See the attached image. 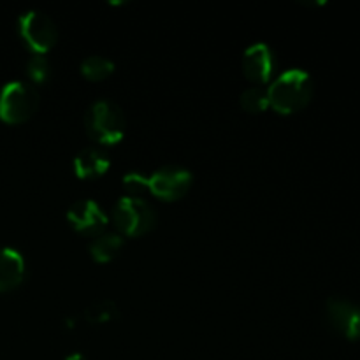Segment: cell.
<instances>
[{
    "label": "cell",
    "instance_id": "4",
    "mask_svg": "<svg viewBox=\"0 0 360 360\" xmlns=\"http://www.w3.org/2000/svg\"><path fill=\"white\" fill-rule=\"evenodd\" d=\"M39 108V91L25 81H9L0 90V120L6 123H23Z\"/></svg>",
    "mask_w": 360,
    "mask_h": 360
},
{
    "label": "cell",
    "instance_id": "3",
    "mask_svg": "<svg viewBox=\"0 0 360 360\" xmlns=\"http://www.w3.org/2000/svg\"><path fill=\"white\" fill-rule=\"evenodd\" d=\"M112 224L129 238L148 234L157 225V213L141 197H122L112 207Z\"/></svg>",
    "mask_w": 360,
    "mask_h": 360
},
{
    "label": "cell",
    "instance_id": "5",
    "mask_svg": "<svg viewBox=\"0 0 360 360\" xmlns=\"http://www.w3.org/2000/svg\"><path fill=\"white\" fill-rule=\"evenodd\" d=\"M20 35L34 55H44L58 41V27L46 13L30 9L20 16Z\"/></svg>",
    "mask_w": 360,
    "mask_h": 360
},
{
    "label": "cell",
    "instance_id": "6",
    "mask_svg": "<svg viewBox=\"0 0 360 360\" xmlns=\"http://www.w3.org/2000/svg\"><path fill=\"white\" fill-rule=\"evenodd\" d=\"M193 181L188 169L179 165H165L148 176V192L162 200H178L186 195Z\"/></svg>",
    "mask_w": 360,
    "mask_h": 360
},
{
    "label": "cell",
    "instance_id": "2",
    "mask_svg": "<svg viewBox=\"0 0 360 360\" xmlns=\"http://www.w3.org/2000/svg\"><path fill=\"white\" fill-rule=\"evenodd\" d=\"M84 129L101 144H116L123 139L127 118L123 109L109 98H98L84 112Z\"/></svg>",
    "mask_w": 360,
    "mask_h": 360
},
{
    "label": "cell",
    "instance_id": "11",
    "mask_svg": "<svg viewBox=\"0 0 360 360\" xmlns=\"http://www.w3.org/2000/svg\"><path fill=\"white\" fill-rule=\"evenodd\" d=\"M25 278V259L18 250L0 248V292H9L20 287Z\"/></svg>",
    "mask_w": 360,
    "mask_h": 360
},
{
    "label": "cell",
    "instance_id": "8",
    "mask_svg": "<svg viewBox=\"0 0 360 360\" xmlns=\"http://www.w3.org/2000/svg\"><path fill=\"white\" fill-rule=\"evenodd\" d=\"M67 220L74 231L84 236H98L108 225V214L101 204L91 199H79L67 210Z\"/></svg>",
    "mask_w": 360,
    "mask_h": 360
},
{
    "label": "cell",
    "instance_id": "7",
    "mask_svg": "<svg viewBox=\"0 0 360 360\" xmlns=\"http://www.w3.org/2000/svg\"><path fill=\"white\" fill-rule=\"evenodd\" d=\"M276 55L266 42H255L243 53V72L255 84H267L276 70Z\"/></svg>",
    "mask_w": 360,
    "mask_h": 360
},
{
    "label": "cell",
    "instance_id": "10",
    "mask_svg": "<svg viewBox=\"0 0 360 360\" xmlns=\"http://www.w3.org/2000/svg\"><path fill=\"white\" fill-rule=\"evenodd\" d=\"M111 167V158L108 151L98 146L83 148L74 158V171L81 179L101 178Z\"/></svg>",
    "mask_w": 360,
    "mask_h": 360
},
{
    "label": "cell",
    "instance_id": "9",
    "mask_svg": "<svg viewBox=\"0 0 360 360\" xmlns=\"http://www.w3.org/2000/svg\"><path fill=\"white\" fill-rule=\"evenodd\" d=\"M327 319L330 326L347 340L360 338V308L343 297H330L327 301Z\"/></svg>",
    "mask_w": 360,
    "mask_h": 360
},
{
    "label": "cell",
    "instance_id": "16",
    "mask_svg": "<svg viewBox=\"0 0 360 360\" xmlns=\"http://www.w3.org/2000/svg\"><path fill=\"white\" fill-rule=\"evenodd\" d=\"M27 74L32 83L42 84L51 76V65L44 55H34L27 62Z\"/></svg>",
    "mask_w": 360,
    "mask_h": 360
},
{
    "label": "cell",
    "instance_id": "17",
    "mask_svg": "<svg viewBox=\"0 0 360 360\" xmlns=\"http://www.w3.org/2000/svg\"><path fill=\"white\" fill-rule=\"evenodd\" d=\"M123 186L130 197H141V193L148 192V176L132 171L123 176Z\"/></svg>",
    "mask_w": 360,
    "mask_h": 360
},
{
    "label": "cell",
    "instance_id": "14",
    "mask_svg": "<svg viewBox=\"0 0 360 360\" xmlns=\"http://www.w3.org/2000/svg\"><path fill=\"white\" fill-rule=\"evenodd\" d=\"M118 306L111 299H98V301L91 302L86 309H84V320L94 326H102V323H109L118 316Z\"/></svg>",
    "mask_w": 360,
    "mask_h": 360
},
{
    "label": "cell",
    "instance_id": "18",
    "mask_svg": "<svg viewBox=\"0 0 360 360\" xmlns=\"http://www.w3.org/2000/svg\"><path fill=\"white\" fill-rule=\"evenodd\" d=\"M63 360H88L81 352H74V354H69Z\"/></svg>",
    "mask_w": 360,
    "mask_h": 360
},
{
    "label": "cell",
    "instance_id": "13",
    "mask_svg": "<svg viewBox=\"0 0 360 360\" xmlns=\"http://www.w3.org/2000/svg\"><path fill=\"white\" fill-rule=\"evenodd\" d=\"M81 74L90 81H102L115 72V62L108 56L90 55L81 62Z\"/></svg>",
    "mask_w": 360,
    "mask_h": 360
},
{
    "label": "cell",
    "instance_id": "12",
    "mask_svg": "<svg viewBox=\"0 0 360 360\" xmlns=\"http://www.w3.org/2000/svg\"><path fill=\"white\" fill-rule=\"evenodd\" d=\"M123 248V236L118 232H102L90 243V255L97 262L104 264L115 259Z\"/></svg>",
    "mask_w": 360,
    "mask_h": 360
},
{
    "label": "cell",
    "instance_id": "15",
    "mask_svg": "<svg viewBox=\"0 0 360 360\" xmlns=\"http://www.w3.org/2000/svg\"><path fill=\"white\" fill-rule=\"evenodd\" d=\"M239 104L245 109L246 112H262L266 111L269 105V94H267V86H262V84H253V86H248L239 97Z\"/></svg>",
    "mask_w": 360,
    "mask_h": 360
},
{
    "label": "cell",
    "instance_id": "1",
    "mask_svg": "<svg viewBox=\"0 0 360 360\" xmlns=\"http://www.w3.org/2000/svg\"><path fill=\"white\" fill-rule=\"evenodd\" d=\"M267 94L269 105L274 111L292 115L309 104L315 94V81L304 69H288L274 77L273 83L267 86Z\"/></svg>",
    "mask_w": 360,
    "mask_h": 360
}]
</instances>
